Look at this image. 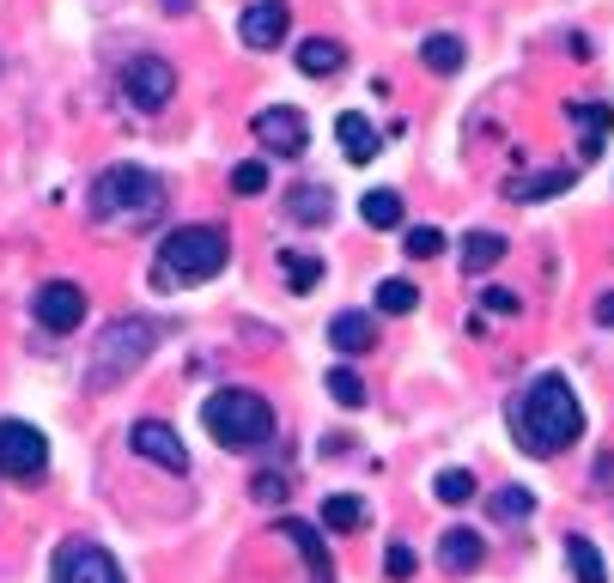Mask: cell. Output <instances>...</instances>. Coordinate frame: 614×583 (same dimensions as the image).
I'll return each instance as SVG.
<instances>
[{
	"label": "cell",
	"instance_id": "6da1fadb",
	"mask_svg": "<svg viewBox=\"0 0 614 583\" xmlns=\"http://www.w3.org/2000/svg\"><path fill=\"white\" fill-rule=\"evenodd\" d=\"M511 420H517V437H523L529 456H560L565 444L584 437V407H578L572 383H565L560 371H541L536 383L523 389Z\"/></svg>",
	"mask_w": 614,
	"mask_h": 583
},
{
	"label": "cell",
	"instance_id": "7a4b0ae2",
	"mask_svg": "<svg viewBox=\"0 0 614 583\" xmlns=\"http://www.w3.org/2000/svg\"><path fill=\"white\" fill-rule=\"evenodd\" d=\"M225 262H232V231L225 225H177V231H165L152 279H159V286H201V279H213Z\"/></svg>",
	"mask_w": 614,
	"mask_h": 583
},
{
	"label": "cell",
	"instance_id": "3957f363",
	"mask_svg": "<svg viewBox=\"0 0 614 583\" xmlns=\"http://www.w3.org/2000/svg\"><path fill=\"white\" fill-rule=\"evenodd\" d=\"M152 347H159V322H152V316H116V322L98 335V347H92L86 389L104 395L110 383H128V377L152 359Z\"/></svg>",
	"mask_w": 614,
	"mask_h": 583
},
{
	"label": "cell",
	"instance_id": "277c9868",
	"mask_svg": "<svg viewBox=\"0 0 614 583\" xmlns=\"http://www.w3.org/2000/svg\"><path fill=\"white\" fill-rule=\"evenodd\" d=\"M159 201H165V177H152L140 165H110L92 182V219L98 225H140V219L159 213Z\"/></svg>",
	"mask_w": 614,
	"mask_h": 583
},
{
	"label": "cell",
	"instance_id": "5b68a950",
	"mask_svg": "<svg viewBox=\"0 0 614 583\" xmlns=\"http://www.w3.org/2000/svg\"><path fill=\"white\" fill-rule=\"evenodd\" d=\"M201 420H208L213 444H225V449H256L274 437V407L256 389H220V395L201 407Z\"/></svg>",
	"mask_w": 614,
	"mask_h": 583
},
{
	"label": "cell",
	"instance_id": "8992f818",
	"mask_svg": "<svg viewBox=\"0 0 614 583\" xmlns=\"http://www.w3.org/2000/svg\"><path fill=\"white\" fill-rule=\"evenodd\" d=\"M50 468V437L25 420H0V480H43Z\"/></svg>",
	"mask_w": 614,
	"mask_h": 583
},
{
	"label": "cell",
	"instance_id": "52a82bcc",
	"mask_svg": "<svg viewBox=\"0 0 614 583\" xmlns=\"http://www.w3.org/2000/svg\"><path fill=\"white\" fill-rule=\"evenodd\" d=\"M123 92L135 109H165L177 97V67L165 55H128L123 61Z\"/></svg>",
	"mask_w": 614,
	"mask_h": 583
},
{
	"label": "cell",
	"instance_id": "ba28073f",
	"mask_svg": "<svg viewBox=\"0 0 614 583\" xmlns=\"http://www.w3.org/2000/svg\"><path fill=\"white\" fill-rule=\"evenodd\" d=\"M50 571H55V583H128L123 565H116L98 541H67V547H55V565H50Z\"/></svg>",
	"mask_w": 614,
	"mask_h": 583
},
{
	"label": "cell",
	"instance_id": "9c48e42d",
	"mask_svg": "<svg viewBox=\"0 0 614 583\" xmlns=\"http://www.w3.org/2000/svg\"><path fill=\"white\" fill-rule=\"evenodd\" d=\"M250 134L262 140V152H280V158H298L310 146V121L298 116L293 104H268L256 121H250Z\"/></svg>",
	"mask_w": 614,
	"mask_h": 583
},
{
	"label": "cell",
	"instance_id": "30bf717a",
	"mask_svg": "<svg viewBox=\"0 0 614 583\" xmlns=\"http://www.w3.org/2000/svg\"><path fill=\"white\" fill-rule=\"evenodd\" d=\"M31 310H38V322L50 328V335H74V328L86 322V286H74V279H50V286L31 298Z\"/></svg>",
	"mask_w": 614,
	"mask_h": 583
},
{
	"label": "cell",
	"instance_id": "8fae6325",
	"mask_svg": "<svg viewBox=\"0 0 614 583\" xmlns=\"http://www.w3.org/2000/svg\"><path fill=\"white\" fill-rule=\"evenodd\" d=\"M128 444H135V456H140V462H152V468H165V474H183V468H189L183 437H177L165 420H140L135 432H128Z\"/></svg>",
	"mask_w": 614,
	"mask_h": 583
},
{
	"label": "cell",
	"instance_id": "7c38bea8",
	"mask_svg": "<svg viewBox=\"0 0 614 583\" xmlns=\"http://www.w3.org/2000/svg\"><path fill=\"white\" fill-rule=\"evenodd\" d=\"M237 36L250 49H274L286 36V0H250L244 19H237Z\"/></svg>",
	"mask_w": 614,
	"mask_h": 583
},
{
	"label": "cell",
	"instance_id": "4fadbf2b",
	"mask_svg": "<svg viewBox=\"0 0 614 583\" xmlns=\"http://www.w3.org/2000/svg\"><path fill=\"white\" fill-rule=\"evenodd\" d=\"M329 347L347 352V359H353V352H371V347H378V316H366V310H335V316H329Z\"/></svg>",
	"mask_w": 614,
	"mask_h": 583
},
{
	"label": "cell",
	"instance_id": "5bb4252c",
	"mask_svg": "<svg viewBox=\"0 0 614 583\" xmlns=\"http://www.w3.org/2000/svg\"><path fill=\"white\" fill-rule=\"evenodd\" d=\"M335 140H341L347 165H371V158H378V146H383V134L371 128L359 109H341V116H335Z\"/></svg>",
	"mask_w": 614,
	"mask_h": 583
},
{
	"label": "cell",
	"instance_id": "9a60e30c",
	"mask_svg": "<svg viewBox=\"0 0 614 583\" xmlns=\"http://www.w3.org/2000/svg\"><path fill=\"white\" fill-rule=\"evenodd\" d=\"M565 116L584 128V158H596L602 140H608V128H614V109L596 104V97H572V104H565Z\"/></svg>",
	"mask_w": 614,
	"mask_h": 583
},
{
	"label": "cell",
	"instance_id": "2e32d148",
	"mask_svg": "<svg viewBox=\"0 0 614 583\" xmlns=\"http://www.w3.org/2000/svg\"><path fill=\"white\" fill-rule=\"evenodd\" d=\"M480 553H487V547H480V534H475V529H444V534H438V565L451 571V577L475 571V565H480Z\"/></svg>",
	"mask_w": 614,
	"mask_h": 583
},
{
	"label": "cell",
	"instance_id": "e0dca14e",
	"mask_svg": "<svg viewBox=\"0 0 614 583\" xmlns=\"http://www.w3.org/2000/svg\"><path fill=\"white\" fill-rule=\"evenodd\" d=\"M280 534H286V541H293V547H298V553H305V559H310V577H317V583H335V565H329V547H322V534H317V529H310V522L286 517V522H280Z\"/></svg>",
	"mask_w": 614,
	"mask_h": 583
},
{
	"label": "cell",
	"instance_id": "ac0fdd59",
	"mask_svg": "<svg viewBox=\"0 0 614 583\" xmlns=\"http://www.w3.org/2000/svg\"><path fill=\"white\" fill-rule=\"evenodd\" d=\"M347 49L335 43V36H305L298 43V73H310V80H329V73H341Z\"/></svg>",
	"mask_w": 614,
	"mask_h": 583
},
{
	"label": "cell",
	"instance_id": "d6986e66",
	"mask_svg": "<svg viewBox=\"0 0 614 583\" xmlns=\"http://www.w3.org/2000/svg\"><path fill=\"white\" fill-rule=\"evenodd\" d=\"M572 189V170H536V177H511L505 182V194L511 201H553V194Z\"/></svg>",
	"mask_w": 614,
	"mask_h": 583
},
{
	"label": "cell",
	"instance_id": "ffe728a7",
	"mask_svg": "<svg viewBox=\"0 0 614 583\" xmlns=\"http://www.w3.org/2000/svg\"><path fill=\"white\" fill-rule=\"evenodd\" d=\"M505 250H511V243H505L499 231H468L463 237V267L468 274H487V267L505 262Z\"/></svg>",
	"mask_w": 614,
	"mask_h": 583
},
{
	"label": "cell",
	"instance_id": "44dd1931",
	"mask_svg": "<svg viewBox=\"0 0 614 583\" xmlns=\"http://www.w3.org/2000/svg\"><path fill=\"white\" fill-rule=\"evenodd\" d=\"M359 522H366V498H353V492H329V498H322V529L353 534Z\"/></svg>",
	"mask_w": 614,
	"mask_h": 583
},
{
	"label": "cell",
	"instance_id": "7402d4cb",
	"mask_svg": "<svg viewBox=\"0 0 614 583\" xmlns=\"http://www.w3.org/2000/svg\"><path fill=\"white\" fill-rule=\"evenodd\" d=\"M359 213H366L371 231H395V225H402V194H395V189H371V194H359Z\"/></svg>",
	"mask_w": 614,
	"mask_h": 583
},
{
	"label": "cell",
	"instance_id": "603a6c76",
	"mask_svg": "<svg viewBox=\"0 0 614 583\" xmlns=\"http://www.w3.org/2000/svg\"><path fill=\"white\" fill-rule=\"evenodd\" d=\"M565 565H572L578 583H608V565H602V553L584 541V534H565Z\"/></svg>",
	"mask_w": 614,
	"mask_h": 583
},
{
	"label": "cell",
	"instance_id": "cb8c5ba5",
	"mask_svg": "<svg viewBox=\"0 0 614 583\" xmlns=\"http://www.w3.org/2000/svg\"><path fill=\"white\" fill-rule=\"evenodd\" d=\"M420 61H426L432 73H463V61H468V55H463V43H456L451 31H432L426 43H420Z\"/></svg>",
	"mask_w": 614,
	"mask_h": 583
},
{
	"label": "cell",
	"instance_id": "d4e9b609",
	"mask_svg": "<svg viewBox=\"0 0 614 583\" xmlns=\"http://www.w3.org/2000/svg\"><path fill=\"white\" fill-rule=\"evenodd\" d=\"M286 213L298 219V225H329V213H335V201H329V189H293V201H286Z\"/></svg>",
	"mask_w": 614,
	"mask_h": 583
},
{
	"label": "cell",
	"instance_id": "484cf974",
	"mask_svg": "<svg viewBox=\"0 0 614 583\" xmlns=\"http://www.w3.org/2000/svg\"><path fill=\"white\" fill-rule=\"evenodd\" d=\"M280 267H286V286H293L298 298L322 286V262H317V255H305V250H280Z\"/></svg>",
	"mask_w": 614,
	"mask_h": 583
},
{
	"label": "cell",
	"instance_id": "4316f807",
	"mask_svg": "<svg viewBox=\"0 0 614 583\" xmlns=\"http://www.w3.org/2000/svg\"><path fill=\"white\" fill-rule=\"evenodd\" d=\"M322 389H329V395L341 401V407H366V377L347 371V364H335V371L322 377Z\"/></svg>",
	"mask_w": 614,
	"mask_h": 583
},
{
	"label": "cell",
	"instance_id": "83f0119b",
	"mask_svg": "<svg viewBox=\"0 0 614 583\" xmlns=\"http://www.w3.org/2000/svg\"><path fill=\"white\" fill-rule=\"evenodd\" d=\"M529 510H536V492H529V486H499V492H493V517L499 522H523Z\"/></svg>",
	"mask_w": 614,
	"mask_h": 583
},
{
	"label": "cell",
	"instance_id": "f1b7e54d",
	"mask_svg": "<svg viewBox=\"0 0 614 583\" xmlns=\"http://www.w3.org/2000/svg\"><path fill=\"white\" fill-rule=\"evenodd\" d=\"M414 304H420V286H414V279H383V286H378V310H383V316H407Z\"/></svg>",
	"mask_w": 614,
	"mask_h": 583
},
{
	"label": "cell",
	"instance_id": "f546056e",
	"mask_svg": "<svg viewBox=\"0 0 614 583\" xmlns=\"http://www.w3.org/2000/svg\"><path fill=\"white\" fill-rule=\"evenodd\" d=\"M432 492H438L444 505H468V498H475V474H468V468H444L438 480H432Z\"/></svg>",
	"mask_w": 614,
	"mask_h": 583
},
{
	"label": "cell",
	"instance_id": "4dcf8cb0",
	"mask_svg": "<svg viewBox=\"0 0 614 583\" xmlns=\"http://www.w3.org/2000/svg\"><path fill=\"white\" fill-rule=\"evenodd\" d=\"M414 571H420V559H414V547H407V541L383 547V577H390V583H407Z\"/></svg>",
	"mask_w": 614,
	"mask_h": 583
},
{
	"label": "cell",
	"instance_id": "1f68e13d",
	"mask_svg": "<svg viewBox=\"0 0 614 583\" xmlns=\"http://www.w3.org/2000/svg\"><path fill=\"white\" fill-rule=\"evenodd\" d=\"M407 255H414V262L444 255V231H438V225H414V231H407Z\"/></svg>",
	"mask_w": 614,
	"mask_h": 583
},
{
	"label": "cell",
	"instance_id": "d6a6232c",
	"mask_svg": "<svg viewBox=\"0 0 614 583\" xmlns=\"http://www.w3.org/2000/svg\"><path fill=\"white\" fill-rule=\"evenodd\" d=\"M232 189L237 194H262L268 189V165H262V158H244V165L232 170Z\"/></svg>",
	"mask_w": 614,
	"mask_h": 583
},
{
	"label": "cell",
	"instance_id": "836d02e7",
	"mask_svg": "<svg viewBox=\"0 0 614 583\" xmlns=\"http://www.w3.org/2000/svg\"><path fill=\"white\" fill-rule=\"evenodd\" d=\"M480 304H487L493 316H517V310H523V304H517V292H505V286H487V292H480Z\"/></svg>",
	"mask_w": 614,
	"mask_h": 583
},
{
	"label": "cell",
	"instance_id": "e575fe53",
	"mask_svg": "<svg viewBox=\"0 0 614 583\" xmlns=\"http://www.w3.org/2000/svg\"><path fill=\"white\" fill-rule=\"evenodd\" d=\"M250 492H256L262 505H280V498H286V480H280V474H256V480H250Z\"/></svg>",
	"mask_w": 614,
	"mask_h": 583
},
{
	"label": "cell",
	"instance_id": "d590c367",
	"mask_svg": "<svg viewBox=\"0 0 614 583\" xmlns=\"http://www.w3.org/2000/svg\"><path fill=\"white\" fill-rule=\"evenodd\" d=\"M596 322L614 328V292H602V298H596Z\"/></svg>",
	"mask_w": 614,
	"mask_h": 583
}]
</instances>
